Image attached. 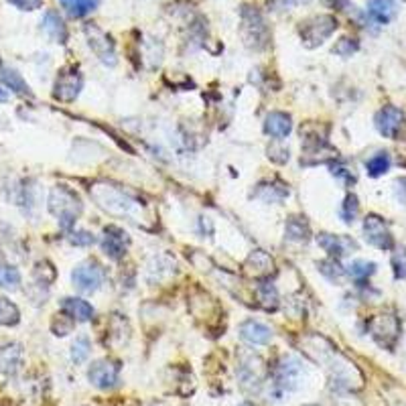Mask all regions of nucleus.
<instances>
[{"label": "nucleus", "instance_id": "1", "mask_svg": "<svg viewBox=\"0 0 406 406\" xmlns=\"http://www.w3.org/2000/svg\"><path fill=\"white\" fill-rule=\"evenodd\" d=\"M84 210L82 199L75 191H71L65 185H57L49 193V211L59 220L63 230H70L78 222L80 213Z\"/></svg>", "mask_w": 406, "mask_h": 406}, {"label": "nucleus", "instance_id": "2", "mask_svg": "<svg viewBox=\"0 0 406 406\" xmlns=\"http://www.w3.org/2000/svg\"><path fill=\"white\" fill-rule=\"evenodd\" d=\"M90 196L98 203V208L108 211L110 215H127L134 208V201L124 196V191L108 183H94L90 187Z\"/></svg>", "mask_w": 406, "mask_h": 406}, {"label": "nucleus", "instance_id": "3", "mask_svg": "<svg viewBox=\"0 0 406 406\" xmlns=\"http://www.w3.org/2000/svg\"><path fill=\"white\" fill-rule=\"evenodd\" d=\"M240 33H242V39L246 43V47H250V49L258 51V49H265L268 45V27L265 23V16L256 6H250V4L242 6Z\"/></svg>", "mask_w": 406, "mask_h": 406}, {"label": "nucleus", "instance_id": "4", "mask_svg": "<svg viewBox=\"0 0 406 406\" xmlns=\"http://www.w3.org/2000/svg\"><path fill=\"white\" fill-rule=\"evenodd\" d=\"M303 376H305V370H303V364L297 358H293V356L282 358L274 368V380H272L274 394L284 396V394L294 392L301 386Z\"/></svg>", "mask_w": 406, "mask_h": 406}, {"label": "nucleus", "instance_id": "5", "mask_svg": "<svg viewBox=\"0 0 406 406\" xmlns=\"http://www.w3.org/2000/svg\"><path fill=\"white\" fill-rule=\"evenodd\" d=\"M337 28L336 16L331 14H319V16H313L305 23H301V39L305 43V47L309 49H315L323 43L327 41Z\"/></svg>", "mask_w": 406, "mask_h": 406}, {"label": "nucleus", "instance_id": "6", "mask_svg": "<svg viewBox=\"0 0 406 406\" xmlns=\"http://www.w3.org/2000/svg\"><path fill=\"white\" fill-rule=\"evenodd\" d=\"M71 280H73V287L80 293H96L106 280V268L102 267L98 260L87 258V260L80 262L78 267L73 268Z\"/></svg>", "mask_w": 406, "mask_h": 406}, {"label": "nucleus", "instance_id": "7", "mask_svg": "<svg viewBox=\"0 0 406 406\" xmlns=\"http://www.w3.org/2000/svg\"><path fill=\"white\" fill-rule=\"evenodd\" d=\"M370 333H372L374 341H376L378 346L390 350V348H394L398 336H400V321H398V317H396L394 313H390V311L380 313V315H376V317L370 321Z\"/></svg>", "mask_w": 406, "mask_h": 406}, {"label": "nucleus", "instance_id": "8", "mask_svg": "<svg viewBox=\"0 0 406 406\" xmlns=\"http://www.w3.org/2000/svg\"><path fill=\"white\" fill-rule=\"evenodd\" d=\"M84 31L85 37H87L90 49L96 53V57H98L104 65L114 68V65H116V47H114L112 37H110L106 31H102L98 25H94V23H87Z\"/></svg>", "mask_w": 406, "mask_h": 406}, {"label": "nucleus", "instance_id": "9", "mask_svg": "<svg viewBox=\"0 0 406 406\" xmlns=\"http://www.w3.org/2000/svg\"><path fill=\"white\" fill-rule=\"evenodd\" d=\"M87 378L96 388H102V390L114 388L120 380V365L114 360H98L90 365Z\"/></svg>", "mask_w": 406, "mask_h": 406}, {"label": "nucleus", "instance_id": "10", "mask_svg": "<svg viewBox=\"0 0 406 406\" xmlns=\"http://www.w3.org/2000/svg\"><path fill=\"white\" fill-rule=\"evenodd\" d=\"M265 374H267V368H265V362L258 358V356H252V353H246L242 358V362L238 365V378L240 384L246 388V390H256L262 380H265Z\"/></svg>", "mask_w": 406, "mask_h": 406}, {"label": "nucleus", "instance_id": "11", "mask_svg": "<svg viewBox=\"0 0 406 406\" xmlns=\"http://www.w3.org/2000/svg\"><path fill=\"white\" fill-rule=\"evenodd\" d=\"M364 236L372 246H376L380 250H390L394 246L392 234H390L388 224L380 215H374V213L368 215L364 220Z\"/></svg>", "mask_w": 406, "mask_h": 406}, {"label": "nucleus", "instance_id": "12", "mask_svg": "<svg viewBox=\"0 0 406 406\" xmlns=\"http://www.w3.org/2000/svg\"><path fill=\"white\" fill-rule=\"evenodd\" d=\"M402 127H405V112L396 106H384L376 114V128L386 139H396Z\"/></svg>", "mask_w": 406, "mask_h": 406}, {"label": "nucleus", "instance_id": "13", "mask_svg": "<svg viewBox=\"0 0 406 406\" xmlns=\"http://www.w3.org/2000/svg\"><path fill=\"white\" fill-rule=\"evenodd\" d=\"M84 85L82 75L75 70H65L57 75L55 82V92L53 96L61 102H73V100L80 96V90Z\"/></svg>", "mask_w": 406, "mask_h": 406}, {"label": "nucleus", "instance_id": "14", "mask_svg": "<svg viewBox=\"0 0 406 406\" xmlns=\"http://www.w3.org/2000/svg\"><path fill=\"white\" fill-rule=\"evenodd\" d=\"M128 234L122 228H116V225H108L104 230V240H102V250L108 254L112 260H120L124 254H127L128 246Z\"/></svg>", "mask_w": 406, "mask_h": 406}, {"label": "nucleus", "instance_id": "15", "mask_svg": "<svg viewBox=\"0 0 406 406\" xmlns=\"http://www.w3.org/2000/svg\"><path fill=\"white\" fill-rule=\"evenodd\" d=\"M244 272L252 279H268L274 272V260L265 250H254L244 262Z\"/></svg>", "mask_w": 406, "mask_h": 406}, {"label": "nucleus", "instance_id": "16", "mask_svg": "<svg viewBox=\"0 0 406 406\" xmlns=\"http://www.w3.org/2000/svg\"><path fill=\"white\" fill-rule=\"evenodd\" d=\"M317 244H319L331 258L348 256L351 250L358 248V244L351 238H348V236H333V234H319V236H317Z\"/></svg>", "mask_w": 406, "mask_h": 406}, {"label": "nucleus", "instance_id": "17", "mask_svg": "<svg viewBox=\"0 0 406 406\" xmlns=\"http://www.w3.org/2000/svg\"><path fill=\"white\" fill-rule=\"evenodd\" d=\"M240 337L250 346H267L268 341L272 339V331L268 329L265 323L248 319V321L240 325Z\"/></svg>", "mask_w": 406, "mask_h": 406}, {"label": "nucleus", "instance_id": "18", "mask_svg": "<svg viewBox=\"0 0 406 406\" xmlns=\"http://www.w3.org/2000/svg\"><path fill=\"white\" fill-rule=\"evenodd\" d=\"M291 130H293V122L289 114L270 112L265 118V132L272 139H284L291 134Z\"/></svg>", "mask_w": 406, "mask_h": 406}, {"label": "nucleus", "instance_id": "19", "mask_svg": "<svg viewBox=\"0 0 406 406\" xmlns=\"http://www.w3.org/2000/svg\"><path fill=\"white\" fill-rule=\"evenodd\" d=\"M43 31L47 33V37L55 43L68 41V27L63 23V18L55 13V11H47L43 16Z\"/></svg>", "mask_w": 406, "mask_h": 406}, {"label": "nucleus", "instance_id": "20", "mask_svg": "<svg viewBox=\"0 0 406 406\" xmlns=\"http://www.w3.org/2000/svg\"><path fill=\"white\" fill-rule=\"evenodd\" d=\"M61 309L70 315L75 321H90L94 317V307L90 303H85L84 299H75V297H68L61 301Z\"/></svg>", "mask_w": 406, "mask_h": 406}, {"label": "nucleus", "instance_id": "21", "mask_svg": "<svg viewBox=\"0 0 406 406\" xmlns=\"http://www.w3.org/2000/svg\"><path fill=\"white\" fill-rule=\"evenodd\" d=\"M0 80L4 82L6 87H11L14 94L25 96V98H33V92H31L28 84L23 80V75H21L16 70H13V68H9V65H0Z\"/></svg>", "mask_w": 406, "mask_h": 406}, {"label": "nucleus", "instance_id": "22", "mask_svg": "<svg viewBox=\"0 0 406 406\" xmlns=\"http://www.w3.org/2000/svg\"><path fill=\"white\" fill-rule=\"evenodd\" d=\"M311 236V228H309V222L301 215H291L287 220V225H284V238L289 242H299V244H305Z\"/></svg>", "mask_w": 406, "mask_h": 406}, {"label": "nucleus", "instance_id": "23", "mask_svg": "<svg viewBox=\"0 0 406 406\" xmlns=\"http://www.w3.org/2000/svg\"><path fill=\"white\" fill-rule=\"evenodd\" d=\"M396 11H398L396 0H368V13L382 25L390 23L396 16Z\"/></svg>", "mask_w": 406, "mask_h": 406}, {"label": "nucleus", "instance_id": "24", "mask_svg": "<svg viewBox=\"0 0 406 406\" xmlns=\"http://www.w3.org/2000/svg\"><path fill=\"white\" fill-rule=\"evenodd\" d=\"M23 364V350L21 346H6L4 350L0 351V370L9 376H13L18 372V368Z\"/></svg>", "mask_w": 406, "mask_h": 406}, {"label": "nucleus", "instance_id": "25", "mask_svg": "<svg viewBox=\"0 0 406 406\" xmlns=\"http://www.w3.org/2000/svg\"><path fill=\"white\" fill-rule=\"evenodd\" d=\"M59 2L65 9V13L73 18H82L92 11H96V6H98V0H59Z\"/></svg>", "mask_w": 406, "mask_h": 406}, {"label": "nucleus", "instance_id": "26", "mask_svg": "<svg viewBox=\"0 0 406 406\" xmlns=\"http://www.w3.org/2000/svg\"><path fill=\"white\" fill-rule=\"evenodd\" d=\"M256 294H258L260 305L267 309V311H274V309L279 307V293H277V289L270 282H260Z\"/></svg>", "mask_w": 406, "mask_h": 406}, {"label": "nucleus", "instance_id": "27", "mask_svg": "<svg viewBox=\"0 0 406 406\" xmlns=\"http://www.w3.org/2000/svg\"><path fill=\"white\" fill-rule=\"evenodd\" d=\"M18 321H21L18 307L14 305L13 301L0 297V325H4V327H13V325H16Z\"/></svg>", "mask_w": 406, "mask_h": 406}, {"label": "nucleus", "instance_id": "28", "mask_svg": "<svg viewBox=\"0 0 406 406\" xmlns=\"http://www.w3.org/2000/svg\"><path fill=\"white\" fill-rule=\"evenodd\" d=\"M287 196H289L287 185L274 187V185H270V183H260V185H258V191H256V197H260V199H265V201H270V203L280 201V199H284Z\"/></svg>", "mask_w": 406, "mask_h": 406}, {"label": "nucleus", "instance_id": "29", "mask_svg": "<svg viewBox=\"0 0 406 406\" xmlns=\"http://www.w3.org/2000/svg\"><path fill=\"white\" fill-rule=\"evenodd\" d=\"M365 169H368V173H370L372 177H380V175H384V173L390 169V156L386 153L374 154V156L365 163Z\"/></svg>", "mask_w": 406, "mask_h": 406}, {"label": "nucleus", "instance_id": "30", "mask_svg": "<svg viewBox=\"0 0 406 406\" xmlns=\"http://www.w3.org/2000/svg\"><path fill=\"white\" fill-rule=\"evenodd\" d=\"M348 272H350L356 280H365L376 272V265H374V262H368V260H356V262H351L350 265Z\"/></svg>", "mask_w": 406, "mask_h": 406}, {"label": "nucleus", "instance_id": "31", "mask_svg": "<svg viewBox=\"0 0 406 406\" xmlns=\"http://www.w3.org/2000/svg\"><path fill=\"white\" fill-rule=\"evenodd\" d=\"M90 339L85 336H80L75 341H73V346H71V360L75 362V364H84L85 360H87V356H90Z\"/></svg>", "mask_w": 406, "mask_h": 406}, {"label": "nucleus", "instance_id": "32", "mask_svg": "<svg viewBox=\"0 0 406 406\" xmlns=\"http://www.w3.org/2000/svg\"><path fill=\"white\" fill-rule=\"evenodd\" d=\"M21 284V272L13 267H0V287L14 291Z\"/></svg>", "mask_w": 406, "mask_h": 406}, {"label": "nucleus", "instance_id": "33", "mask_svg": "<svg viewBox=\"0 0 406 406\" xmlns=\"http://www.w3.org/2000/svg\"><path fill=\"white\" fill-rule=\"evenodd\" d=\"M358 211H360V201H358V197L353 196V193H350V196L346 197L343 205H341V220L346 224H351L358 218Z\"/></svg>", "mask_w": 406, "mask_h": 406}, {"label": "nucleus", "instance_id": "34", "mask_svg": "<svg viewBox=\"0 0 406 406\" xmlns=\"http://www.w3.org/2000/svg\"><path fill=\"white\" fill-rule=\"evenodd\" d=\"M319 270H321L323 277H327L329 280H339L343 277V268L337 265V260H323L319 262Z\"/></svg>", "mask_w": 406, "mask_h": 406}, {"label": "nucleus", "instance_id": "35", "mask_svg": "<svg viewBox=\"0 0 406 406\" xmlns=\"http://www.w3.org/2000/svg\"><path fill=\"white\" fill-rule=\"evenodd\" d=\"M358 49H360V45H358L356 39L343 37V39H339L336 47H333V53H336V55H341V57H350V55H353Z\"/></svg>", "mask_w": 406, "mask_h": 406}, {"label": "nucleus", "instance_id": "36", "mask_svg": "<svg viewBox=\"0 0 406 406\" xmlns=\"http://www.w3.org/2000/svg\"><path fill=\"white\" fill-rule=\"evenodd\" d=\"M392 268L396 279H406V248H398L392 254Z\"/></svg>", "mask_w": 406, "mask_h": 406}, {"label": "nucleus", "instance_id": "37", "mask_svg": "<svg viewBox=\"0 0 406 406\" xmlns=\"http://www.w3.org/2000/svg\"><path fill=\"white\" fill-rule=\"evenodd\" d=\"M70 242L73 246H92L96 242V238H94V234H90L85 230H80V232H71Z\"/></svg>", "mask_w": 406, "mask_h": 406}, {"label": "nucleus", "instance_id": "38", "mask_svg": "<svg viewBox=\"0 0 406 406\" xmlns=\"http://www.w3.org/2000/svg\"><path fill=\"white\" fill-rule=\"evenodd\" d=\"M9 2L21 11H37L43 4V0H9Z\"/></svg>", "mask_w": 406, "mask_h": 406}, {"label": "nucleus", "instance_id": "39", "mask_svg": "<svg viewBox=\"0 0 406 406\" xmlns=\"http://www.w3.org/2000/svg\"><path fill=\"white\" fill-rule=\"evenodd\" d=\"M6 100H9V94L4 90H0V102H6Z\"/></svg>", "mask_w": 406, "mask_h": 406}, {"label": "nucleus", "instance_id": "40", "mask_svg": "<svg viewBox=\"0 0 406 406\" xmlns=\"http://www.w3.org/2000/svg\"><path fill=\"white\" fill-rule=\"evenodd\" d=\"M240 406H256V405H252V402H244V405H240Z\"/></svg>", "mask_w": 406, "mask_h": 406}]
</instances>
